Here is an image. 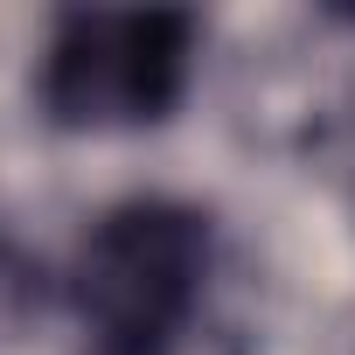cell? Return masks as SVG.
<instances>
[{
  "label": "cell",
  "instance_id": "6da1fadb",
  "mask_svg": "<svg viewBox=\"0 0 355 355\" xmlns=\"http://www.w3.org/2000/svg\"><path fill=\"white\" fill-rule=\"evenodd\" d=\"M209 279V216L167 196L105 209L70 258L84 355H167Z\"/></svg>",
  "mask_w": 355,
  "mask_h": 355
},
{
  "label": "cell",
  "instance_id": "7a4b0ae2",
  "mask_svg": "<svg viewBox=\"0 0 355 355\" xmlns=\"http://www.w3.org/2000/svg\"><path fill=\"white\" fill-rule=\"evenodd\" d=\"M189 63L182 8H70L42 49V112L70 132H139L182 105Z\"/></svg>",
  "mask_w": 355,
  "mask_h": 355
},
{
  "label": "cell",
  "instance_id": "3957f363",
  "mask_svg": "<svg viewBox=\"0 0 355 355\" xmlns=\"http://www.w3.org/2000/svg\"><path fill=\"white\" fill-rule=\"evenodd\" d=\"M28 306H42V272L0 237V334L8 327H21L28 320Z\"/></svg>",
  "mask_w": 355,
  "mask_h": 355
}]
</instances>
